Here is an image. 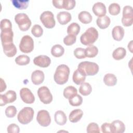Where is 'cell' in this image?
<instances>
[{"mask_svg":"<svg viewBox=\"0 0 133 133\" xmlns=\"http://www.w3.org/2000/svg\"><path fill=\"white\" fill-rule=\"evenodd\" d=\"M70 72V69L68 65L64 64L58 65L54 75V81L59 85L64 84L68 81Z\"/></svg>","mask_w":133,"mask_h":133,"instance_id":"obj_1","label":"cell"},{"mask_svg":"<svg viewBox=\"0 0 133 133\" xmlns=\"http://www.w3.org/2000/svg\"><path fill=\"white\" fill-rule=\"evenodd\" d=\"M98 32L94 27H90L81 35L80 41L82 44L89 46L94 44L98 39Z\"/></svg>","mask_w":133,"mask_h":133,"instance_id":"obj_2","label":"cell"},{"mask_svg":"<svg viewBox=\"0 0 133 133\" xmlns=\"http://www.w3.org/2000/svg\"><path fill=\"white\" fill-rule=\"evenodd\" d=\"M77 69L81 70L86 75L93 76L98 72L99 68L97 63L86 61L79 63Z\"/></svg>","mask_w":133,"mask_h":133,"instance_id":"obj_3","label":"cell"},{"mask_svg":"<svg viewBox=\"0 0 133 133\" xmlns=\"http://www.w3.org/2000/svg\"><path fill=\"white\" fill-rule=\"evenodd\" d=\"M34 110L31 107H24L18 113L17 118L19 123L25 125L30 123L34 116Z\"/></svg>","mask_w":133,"mask_h":133,"instance_id":"obj_4","label":"cell"},{"mask_svg":"<svg viewBox=\"0 0 133 133\" xmlns=\"http://www.w3.org/2000/svg\"><path fill=\"white\" fill-rule=\"evenodd\" d=\"M15 21L22 31H28L31 25V21L24 13H19L15 15Z\"/></svg>","mask_w":133,"mask_h":133,"instance_id":"obj_5","label":"cell"},{"mask_svg":"<svg viewBox=\"0 0 133 133\" xmlns=\"http://www.w3.org/2000/svg\"><path fill=\"white\" fill-rule=\"evenodd\" d=\"M41 22L44 26L48 29L53 28L56 24L54 15L51 11H45L40 15L39 17Z\"/></svg>","mask_w":133,"mask_h":133,"instance_id":"obj_6","label":"cell"},{"mask_svg":"<svg viewBox=\"0 0 133 133\" xmlns=\"http://www.w3.org/2000/svg\"><path fill=\"white\" fill-rule=\"evenodd\" d=\"M19 49L23 53H30L34 49V41L32 38L26 35L23 36L19 44Z\"/></svg>","mask_w":133,"mask_h":133,"instance_id":"obj_7","label":"cell"},{"mask_svg":"<svg viewBox=\"0 0 133 133\" xmlns=\"http://www.w3.org/2000/svg\"><path fill=\"white\" fill-rule=\"evenodd\" d=\"M122 23L125 26H129L133 23V10L130 6H125L123 10Z\"/></svg>","mask_w":133,"mask_h":133,"instance_id":"obj_8","label":"cell"},{"mask_svg":"<svg viewBox=\"0 0 133 133\" xmlns=\"http://www.w3.org/2000/svg\"><path fill=\"white\" fill-rule=\"evenodd\" d=\"M37 95L40 101L44 104H49L52 101V95L46 86L39 87L37 90Z\"/></svg>","mask_w":133,"mask_h":133,"instance_id":"obj_9","label":"cell"},{"mask_svg":"<svg viewBox=\"0 0 133 133\" xmlns=\"http://www.w3.org/2000/svg\"><path fill=\"white\" fill-rule=\"evenodd\" d=\"M36 120L42 126L47 127L51 123V117L49 112L46 110H41L37 113Z\"/></svg>","mask_w":133,"mask_h":133,"instance_id":"obj_10","label":"cell"},{"mask_svg":"<svg viewBox=\"0 0 133 133\" xmlns=\"http://www.w3.org/2000/svg\"><path fill=\"white\" fill-rule=\"evenodd\" d=\"M17 95L14 90H8L4 95H0V105L3 106L7 103H12L16 101Z\"/></svg>","mask_w":133,"mask_h":133,"instance_id":"obj_11","label":"cell"},{"mask_svg":"<svg viewBox=\"0 0 133 133\" xmlns=\"http://www.w3.org/2000/svg\"><path fill=\"white\" fill-rule=\"evenodd\" d=\"M20 96L21 100L25 103L32 104L35 101L34 95L28 88H21L20 90Z\"/></svg>","mask_w":133,"mask_h":133,"instance_id":"obj_12","label":"cell"},{"mask_svg":"<svg viewBox=\"0 0 133 133\" xmlns=\"http://www.w3.org/2000/svg\"><path fill=\"white\" fill-rule=\"evenodd\" d=\"M33 63L35 65L38 66L41 68H47L50 65L51 63V59L47 56L39 55L34 58Z\"/></svg>","mask_w":133,"mask_h":133,"instance_id":"obj_13","label":"cell"},{"mask_svg":"<svg viewBox=\"0 0 133 133\" xmlns=\"http://www.w3.org/2000/svg\"><path fill=\"white\" fill-rule=\"evenodd\" d=\"M92 10L94 14L99 17L105 16L107 13L106 7L105 5L101 2L95 3L92 6Z\"/></svg>","mask_w":133,"mask_h":133,"instance_id":"obj_14","label":"cell"},{"mask_svg":"<svg viewBox=\"0 0 133 133\" xmlns=\"http://www.w3.org/2000/svg\"><path fill=\"white\" fill-rule=\"evenodd\" d=\"M14 32L12 30L1 31V39L2 45L13 43Z\"/></svg>","mask_w":133,"mask_h":133,"instance_id":"obj_15","label":"cell"},{"mask_svg":"<svg viewBox=\"0 0 133 133\" xmlns=\"http://www.w3.org/2000/svg\"><path fill=\"white\" fill-rule=\"evenodd\" d=\"M45 78L44 72L39 70H36L33 71L31 74V80L32 83L36 85L42 83Z\"/></svg>","mask_w":133,"mask_h":133,"instance_id":"obj_16","label":"cell"},{"mask_svg":"<svg viewBox=\"0 0 133 133\" xmlns=\"http://www.w3.org/2000/svg\"><path fill=\"white\" fill-rule=\"evenodd\" d=\"M111 124V133H123L125 130V125L119 120H115Z\"/></svg>","mask_w":133,"mask_h":133,"instance_id":"obj_17","label":"cell"},{"mask_svg":"<svg viewBox=\"0 0 133 133\" xmlns=\"http://www.w3.org/2000/svg\"><path fill=\"white\" fill-rule=\"evenodd\" d=\"M57 19L60 24L65 25L71 21L72 16L71 14L69 12L63 11L59 12L57 15Z\"/></svg>","mask_w":133,"mask_h":133,"instance_id":"obj_18","label":"cell"},{"mask_svg":"<svg viewBox=\"0 0 133 133\" xmlns=\"http://www.w3.org/2000/svg\"><path fill=\"white\" fill-rule=\"evenodd\" d=\"M86 75L79 69H76L73 74V81L76 85H81L83 83L86 79Z\"/></svg>","mask_w":133,"mask_h":133,"instance_id":"obj_19","label":"cell"},{"mask_svg":"<svg viewBox=\"0 0 133 133\" xmlns=\"http://www.w3.org/2000/svg\"><path fill=\"white\" fill-rule=\"evenodd\" d=\"M3 51L4 54L8 57H12L15 56L17 52V48L13 43L2 45Z\"/></svg>","mask_w":133,"mask_h":133,"instance_id":"obj_20","label":"cell"},{"mask_svg":"<svg viewBox=\"0 0 133 133\" xmlns=\"http://www.w3.org/2000/svg\"><path fill=\"white\" fill-rule=\"evenodd\" d=\"M112 35L114 39L117 41H121L124 36V29L119 25L114 26L112 31Z\"/></svg>","mask_w":133,"mask_h":133,"instance_id":"obj_21","label":"cell"},{"mask_svg":"<svg viewBox=\"0 0 133 133\" xmlns=\"http://www.w3.org/2000/svg\"><path fill=\"white\" fill-rule=\"evenodd\" d=\"M56 123L60 126L64 125L67 121V118L64 112L61 110L56 111L54 115Z\"/></svg>","mask_w":133,"mask_h":133,"instance_id":"obj_22","label":"cell"},{"mask_svg":"<svg viewBox=\"0 0 133 133\" xmlns=\"http://www.w3.org/2000/svg\"><path fill=\"white\" fill-rule=\"evenodd\" d=\"M83 115V112L81 109H75L72 110L69 116V120L72 123L78 122Z\"/></svg>","mask_w":133,"mask_h":133,"instance_id":"obj_23","label":"cell"},{"mask_svg":"<svg viewBox=\"0 0 133 133\" xmlns=\"http://www.w3.org/2000/svg\"><path fill=\"white\" fill-rule=\"evenodd\" d=\"M111 23L110 18L108 16H104L98 17L96 20V23L98 26L101 29L107 28Z\"/></svg>","mask_w":133,"mask_h":133,"instance_id":"obj_24","label":"cell"},{"mask_svg":"<svg viewBox=\"0 0 133 133\" xmlns=\"http://www.w3.org/2000/svg\"><path fill=\"white\" fill-rule=\"evenodd\" d=\"M78 20L84 24H88L91 22L92 17L91 14L87 11H82L78 15Z\"/></svg>","mask_w":133,"mask_h":133,"instance_id":"obj_25","label":"cell"},{"mask_svg":"<svg viewBox=\"0 0 133 133\" xmlns=\"http://www.w3.org/2000/svg\"><path fill=\"white\" fill-rule=\"evenodd\" d=\"M104 83L108 86H113L117 83V78L116 76L112 73L106 74L103 77Z\"/></svg>","mask_w":133,"mask_h":133,"instance_id":"obj_26","label":"cell"},{"mask_svg":"<svg viewBox=\"0 0 133 133\" xmlns=\"http://www.w3.org/2000/svg\"><path fill=\"white\" fill-rule=\"evenodd\" d=\"M126 55V50L123 47H118L115 49L113 53V58L116 60H119L123 59Z\"/></svg>","mask_w":133,"mask_h":133,"instance_id":"obj_27","label":"cell"},{"mask_svg":"<svg viewBox=\"0 0 133 133\" xmlns=\"http://www.w3.org/2000/svg\"><path fill=\"white\" fill-rule=\"evenodd\" d=\"M64 52V48L60 44L54 45L51 49V55L55 57H60L62 56Z\"/></svg>","mask_w":133,"mask_h":133,"instance_id":"obj_28","label":"cell"},{"mask_svg":"<svg viewBox=\"0 0 133 133\" xmlns=\"http://www.w3.org/2000/svg\"><path fill=\"white\" fill-rule=\"evenodd\" d=\"M80 26L78 23L73 22L68 26L67 33L69 35L76 36L78 34L80 31Z\"/></svg>","mask_w":133,"mask_h":133,"instance_id":"obj_29","label":"cell"},{"mask_svg":"<svg viewBox=\"0 0 133 133\" xmlns=\"http://www.w3.org/2000/svg\"><path fill=\"white\" fill-rule=\"evenodd\" d=\"M85 52L86 57L94 58L97 55L98 53V49L96 46L91 45L85 48Z\"/></svg>","mask_w":133,"mask_h":133,"instance_id":"obj_30","label":"cell"},{"mask_svg":"<svg viewBox=\"0 0 133 133\" xmlns=\"http://www.w3.org/2000/svg\"><path fill=\"white\" fill-rule=\"evenodd\" d=\"M92 91V87L90 84L88 83L84 82L79 88V92L84 96L89 95Z\"/></svg>","mask_w":133,"mask_h":133,"instance_id":"obj_31","label":"cell"},{"mask_svg":"<svg viewBox=\"0 0 133 133\" xmlns=\"http://www.w3.org/2000/svg\"><path fill=\"white\" fill-rule=\"evenodd\" d=\"M77 93V89L73 86H69L63 90V96L66 99H70Z\"/></svg>","mask_w":133,"mask_h":133,"instance_id":"obj_32","label":"cell"},{"mask_svg":"<svg viewBox=\"0 0 133 133\" xmlns=\"http://www.w3.org/2000/svg\"><path fill=\"white\" fill-rule=\"evenodd\" d=\"M12 5L17 9H25L28 6L29 0H12L11 1Z\"/></svg>","mask_w":133,"mask_h":133,"instance_id":"obj_33","label":"cell"},{"mask_svg":"<svg viewBox=\"0 0 133 133\" xmlns=\"http://www.w3.org/2000/svg\"><path fill=\"white\" fill-rule=\"evenodd\" d=\"M16 64L19 65H25L28 64L30 62V58L27 55H21L18 56L15 59Z\"/></svg>","mask_w":133,"mask_h":133,"instance_id":"obj_34","label":"cell"},{"mask_svg":"<svg viewBox=\"0 0 133 133\" xmlns=\"http://www.w3.org/2000/svg\"><path fill=\"white\" fill-rule=\"evenodd\" d=\"M69 102L71 105L77 107L82 104L83 102V98L80 95L77 94L69 99Z\"/></svg>","mask_w":133,"mask_h":133,"instance_id":"obj_35","label":"cell"},{"mask_svg":"<svg viewBox=\"0 0 133 133\" xmlns=\"http://www.w3.org/2000/svg\"><path fill=\"white\" fill-rule=\"evenodd\" d=\"M109 13L113 16H116L119 14L121 11V7L119 4L117 3H112L111 4L108 8Z\"/></svg>","mask_w":133,"mask_h":133,"instance_id":"obj_36","label":"cell"},{"mask_svg":"<svg viewBox=\"0 0 133 133\" xmlns=\"http://www.w3.org/2000/svg\"><path fill=\"white\" fill-rule=\"evenodd\" d=\"M32 34L36 37H41L43 33V29L39 24H34L31 29Z\"/></svg>","mask_w":133,"mask_h":133,"instance_id":"obj_37","label":"cell"},{"mask_svg":"<svg viewBox=\"0 0 133 133\" xmlns=\"http://www.w3.org/2000/svg\"><path fill=\"white\" fill-rule=\"evenodd\" d=\"M1 31L12 30V24L10 21L7 19H4L1 21L0 23Z\"/></svg>","mask_w":133,"mask_h":133,"instance_id":"obj_38","label":"cell"},{"mask_svg":"<svg viewBox=\"0 0 133 133\" xmlns=\"http://www.w3.org/2000/svg\"><path fill=\"white\" fill-rule=\"evenodd\" d=\"M86 131L88 133H94V132L99 133L100 132V130L98 125L97 123L92 122L89 123L86 129Z\"/></svg>","mask_w":133,"mask_h":133,"instance_id":"obj_39","label":"cell"},{"mask_svg":"<svg viewBox=\"0 0 133 133\" xmlns=\"http://www.w3.org/2000/svg\"><path fill=\"white\" fill-rule=\"evenodd\" d=\"M17 110L16 108L14 105H9L7 107L5 110V115L7 117H14L17 113Z\"/></svg>","mask_w":133,"mask_h":133,"instance_id":"obj_40","label":"cell"},{"mask_svg":"<svg viewBox=\"0 0 133 133\" xmlns=\"http://www.w3.org/2000/svg\"><path fill=\"white\" fill-rule=\"evenodd\" d=\"M85 49L81 47H78L74 50V55L75 57L77 59H84L86 57L85 56Z\"/></svg>","mask_w":133,"mask_h":133,"instance_id":"obj_41","label":"cell"},{"mask_svg":"<svg viewBox=\"0 0 133 133\" xmlns=\"http://www.w3.org/2000/svg\"><path fill=\"white\" fill-rule=\"evenodd\" d=\"M76 41V36L68 34L63 38V43L66 46H70L75 43Z\"/></svg>","mask_w":133,"mask_h":133,"instance_id":"obj_42","label":"cell"},{"mask_svg":"<svg viewBox=\"0 0 133 133\" xmlns=\"http://www.w3.org/2000/svg\"><path fill=\"white\" fill-rule=\"evenodd\" d=\"M75 4L74 0H63V8L66 10L72 9L75 7Z\"/></svg>","mask_w":133,"mask_h":133,"instance_id":"obj_43","label":"cell"},{"mask_svg":"<svg viewBox=\"0 0 133 133\" xmlns=\"http://www.w3.org/2000/svg\"><path fill=\"white\" fill-rule=\"evenodd\" d=\"M7 130L9 133H19L20 132V128L17 125L12 123L7 127Z\"/></svg>","mask_w":133,"mask_h":133,"instance_id":"obj_44","label":"cell"},{"mask_svg":"<svg viewBox=\"0 0 133 133\" xmlns=\"http://www.w3.org/2000/svg\"><path fill=\"white\" fill-rule=\"evenodd\" d=\"M101 129L102 132L111 133V124L109 123H104L101 126Z\"/></svg>","mask_w":133,"mask_h":133,"instance_id":"obj_45","label":"cell"},{"mask_svg":"<svg viewBox=\"0 0 133 133\" xmlns=\"http://www.w3.org/2000/svg\"><path fill=\"white\" fill-rule=\"evenodd\" d=\"M52 3L56 8L58 9L63 8V0H53Z\"/></svg>","mask_w":133,"mask_h":133,"instance_id":"obj_46","label":"cell"},{"mask_svg":"<svg viewBox=\"0 0 133 133\" xmlns=\"http://www.w3.org/2000/svg\"><path fill=\"white\" fill-rule=\"evenodd\" d=\"M1 91L3 92L4 90H5L6 89V85L5 84V81L1 78Z\"/></svg>","mask_w":133,"mask_h":133,"instance_id":"obj_47","label":"cell"},{"mask_svg":"<svg viewBox=\"0 0 133 133\" xmlns=\"http://www.w3.org/2000/svg\"><path fill=\"white\" fill-rule=\"evenodd\" d=\"M132 41H131L128 44V48L131 52H132Z\"/></svg>","mask_w":133,"mask_h":133,"instance_id":"obj_48","label":"cell"}]
</instances>
